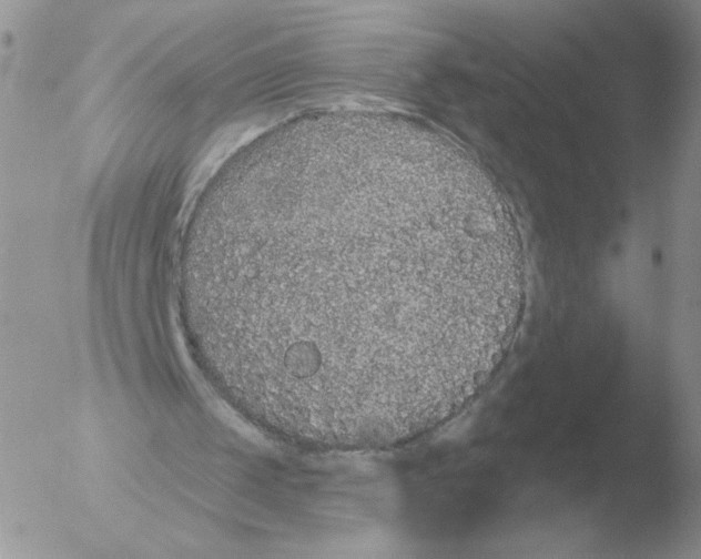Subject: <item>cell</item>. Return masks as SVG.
<instances>
[{
    "mask_svg": "<svg viewBox=\"0 0 701 559\" xmlns=\"http://www.w3.org/2000/svg\"><path fill=\"white\" fill-rule=\"evenodd\" d=\"M201 284L224 336L268 382L376 410L439 389L501 334L511 271L449 192L360 174L265 205Z\"/></svg>",
    "mask_w": 701,
    "mask_h": 559,
    "instance_id": "1",
    "label": "cell"
}]
</instances>
